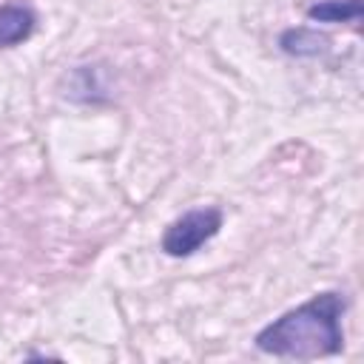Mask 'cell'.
Returning a JSON list of instances; mask_svg holds the SVG:
<instances>
[{"label":"cell","instance_id":"cell-3","mask_svg":"<svg viewBox=\"0 0 364 364\" xmlns=\"http://www.w3.org/2000/svg\"><path fill=\"white\" fill-rule=\"evenodd\" d=\"M37 28V11L28 3L0 6V48H14L26 43Z\"/></svg>","mask_w":364,"mask_h":364},{"label":"cell","instance_id":"cell-4","mask_svg":"<svg viewBox=\"0 0 364 364\" xmlns=\"http://www.w3.org/2000/svg\"><path fill=\"white\" fill-rule=\"evenodd\" d=\"M279 48L287 57H321L330 51V37L310 26H293L279 34Z\"/></svg>","mask_w":364,"mask_h":364},{"label":"cell","instance_id":"cell-2","mask_svg":"<svg viewBox=\"0 0 364 364\" xmlns=\"http://www.w3.org/2000/svg\"><path fill=\"white\" fill-rule=\"evenodd\" d=\"M222 210L219 208H191L176 216L162 233V253L171 259L193 256L205 242H210L222 230Z\"/></svg>","mask_w":364,"mask_h":364},{"label":"cell","instance_id":"cell-1","mask_svg":"<svg viewBox=\"0 0 364 364\" xmlns=\"http://www.w3.org/2000/svg\"><path fill=\"white\" fill-rule=\"evenodd\" d=\"M347 296L341 290H321L310 296L304 304L282 313L270 324H264L253 344L264 355L313 361L338 355L344 350V327L341 318L347 313Z\"/></svg>","mask_w":364,"mask_h":364},{"label":"cell","instance_id":"cell-5","mask_svg":"<svg viewBox=\"0 0 364 364\" xmlns=\"http://www.w3.org/2000/svg\"><path fill=\"white\" fill-rule=\"evenodd\" d=\"M364 0H318L307 6V20L313 23H353L361 20Z\"/></svg>","mask_w":364,"mask_h":364}]
</instances>
